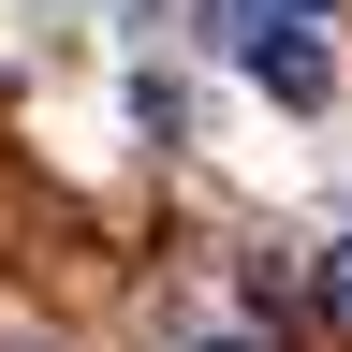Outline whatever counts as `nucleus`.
Wrapping results in <instances>:
<instances>
[{
	"label": "nucleus",
	"instance_id": "obj_1",
	"mask_svg": "<svg viewBox=\"0 0 352 352\" xmlns=\"http://www.w3.org/2000/svg\"><path fill=\"white\" fill-rule=\"evenodd\" d=\"M250 74L279 88V103H323V88H338V59H323V30H264V44H250Z\"/></svg>",
	"mask_w": 352,
	"mask_h": 352
},
{
	"label": "nucleus",
	"instance_id": "obj_2",
	"mask_svg": "<svg viewBox=\"0 0 352 352\" xmlns=\"http://www.w3.org/2000/svg\"><path fill=\"white\" fill-rule=\"evenodd\" d=\"M206 30H220V44H235V59H250V44L279 30V0H206Z\"/></svg>",
	"mask_w": 352,
	"mask_h": 352
},
{
	"label": "nucleus",
	"instance_id": "obj_3",
	"mask_svg": "<svg viewBox=\"0 0 352 352\" xmlns=\"http://www.w3.org/2000/svg\"><path fill=\"white\" fill-rule=\"evenodd\" d=\"M308 294H323V308H338V323H352V235H338L323 264H308Z\"/></svg>",
	"mask_w": 352,
	"mask_h": 352
},
{
	"label": "nucleus",
	"instance_id": "obj_4",
	"mask_svg": "<svg viewBox=\"0 0 352 352\" xmlns=\"http://www.w3.org/2000/svg\"><path fill=\"white\" fill-rule=\"evenodd\" d=\"M191 352H264V338H250V323H235V338H191Z\"/></svg>",
	"mask_w": 352,
	"mask_h": 352
},
{
	"label": "nucleus",
	"instance_id": "obj_5",
	"mask_svg": "<svg viewBox=\"0 0 352 352\" xmlns=\"http://www.w3.org/2000/svg\"><path fill=\"white\" fill-rule=\"evenodd\" d=\"M308 15H323V0H279V30H308Z\"/></svg>",
	"mask_w": 352,
	"mask_h": 352
}]
</instances>
